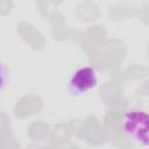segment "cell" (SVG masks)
Here are the masks:
<instances>
[{"label":"cell","mask_w":149,"mask_h":149,"mask_svg":"<svg viewBox=\"0 0 149 149\" xmlns=\"http://www.w3.org/2000/svg\"><path fill=\"white\" fill-rule=\"evenodd\" d=\"M121 128L123 134L129 139L142 146H148L149 118L144 111L132 109L126 112L122 116Z\"/></svg>","instance_id":"1"},{"label":"cell","mask_w":149,"mask_h":149,"mask_svg":"<svg viewBox=\"0 0 149 149\" xmlns=\"http://www.w3.org/2000/svg\"><path fill=\"white\" fill-rule=\"evenodd\" d=\"M98 84L95 71L90 66L77 69L69 80V91L72 95H83Z\"/></svg>","instance_id":"2"},{"label":"cell","mask_w":149,"mask_h":149,"mask_svg":"<svg viewBox=\"0 0 149 149\" xmlns=\"http://www.w3.org/2000/svg\"><path fill=\"white\" fill-rule=\"evenodd\" d=\"M7 85V70L5 65L0 62V93L5 90Z\"/></svg>","instance_id":"3"}]
</instances>
